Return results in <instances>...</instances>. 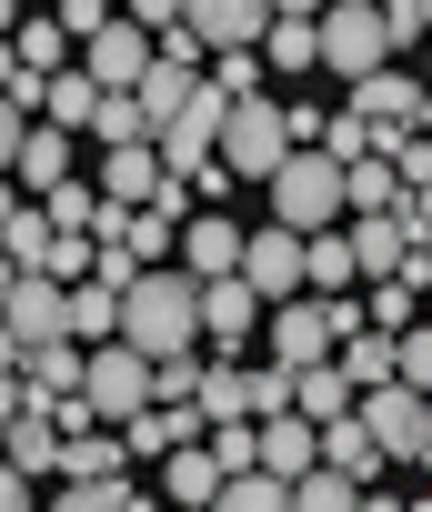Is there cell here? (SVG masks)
<instances>
[{
	"label": "cell",
	"instance_id": "obj_1",
	"mask_svg": "<svg viewBox=\"0 0 432 512\" xmlns=\"http://www.w3.org/2000/svg\"><path fill=\"white\" fill-rule=\"evenodd\" d=\"M121 342L131 352H191L201 342V282L191 272H141V282H121Z\"/></svg>",
	"mask_w": 432,
	"mask_h": 512
},
{
	"label": "cell",
	"instance_id": "obj_2",
	"mask_svg": "<svg viewBox=\"0 0 432 512\" xmlns=\"http://www.w3.org/2000/svg\"><path fill=\"white\" fill-rule=\"evenodd\" d=\"M262 191H272V221H282V231H302V241H312V231H342V211H352V201H342V161H332V151H292Z\"/></svg>",
	"mask_w": 432,
	"mask_h": 512
},
{
	"label": "cell",
	"instance_id": "obj_3",
	"mask_svg": "<svg viewBox=\"0 0 432 512\" xmlns=\"http://www.w3.org/2000/svg\"><path fill=\"white\" fill-rule=\"evenodd\" d=\"M292 151H302V141H292V101H262V91H252V101L222 111V171H232V181H272Z\"/></svg>",
	"mask_w": 432,
	"mask_h": 512
},
{
	"label": "cell",
	"instance_id": "obj_4",
	"mask_svg": "<svg viewBox=\"0 0 432 512\" xmlns=\"http://www.w3.org/2000/svg\"><path fill=\"white\" fill-rule=\"evenodd\" d=\"M392 51H402V31L372 11V0H332L322 11V71L332 81H372V71H392Z\"/></svg>",
	"mask_w": 432,
	"mask_h": 512
},
{
	"label": "cell",
	"instance_id": "obj_5",
	"mask_svg": "<svg viewBox=\"0 0 432 512\" xmlns=\"http://www.w3.org/2000/svg\"><path fill=\"white\" fill-rule=\"evenodd\" d=\"M81 402L121 432V422H141L151 412V352H131V342H91L81 352Z\"/></svg>",
	"mask_w": 432,
	"mask_h": 512
},
{
	"label": "cell",
	"instance_id": "obj_6",
	"mask_svg": "<svg viewBox=\"0 0 432 512\" xmlns=\"http://www.w3.org/2000/svg\"><path fill=\"white\" fill-rule=\"evenodd\" d=\"M352 412L372 422V442H382L392 462H432V392H412V382H382V392H362Z\"/></svg>",
	"mask_w": 432,
	"mask_h": 512
},
{
	"label": "cell",
	"instance_id": "obj_7",
	"mask_svg": "<svg viewBox=\"0 0 432 512\" xmlns=\"http://www.w3.org/2000/svg\"><path fill=\"white\" fill-rule=\"evenodd\" d=\"M262 332H272V362L282 372H312V362H332L342 352V332H332V302L312 292V302H272L262 312Z\"/></svg>",
	"mask_w": 432,
	"mask_h": 512
},
{
	"label": "cell",
	"instance_id": "obj_8",
	"mask_svg": "<svg viewBox=\"0 0 432 512\" xmlns=\"http://www.w3.org/2000/svg\"><path fill=\"white\" fill-rule=\"evenodd\" d=\"M222 111H232V101H222V91H191V111H181V121H171V131H161V141H151V151H161V171H171V181H201V171H211V161H222Z\"/></svg>",
	"mask_w": 432,
	"mask_h": 512
},
{
	"label": "cell",
	"instance_id": "obj_9",
	"mask_svg": "<svg viewBox=\"0 0 432 512\" xmlns=\"http://www.w3.org/2000/svg\"><path fill=\"white\" fill-rule=\"evenodd\" d=\"M0 332H11L21 352H41V342H71V292H61L51 272H21V282H11V302H0Z\"/></svg>",
	"mask_w": 432,
	"mask_h": 512
},
{
	"label": "cell",
	"instance_id": "obj_10",
	"mask_svg": "<svg viewBox=\"0 0 432 512\" xmlns=\"http://www.w3.org/2000/svg\"><path fill=\"white\" fill-rule=\"evenodd\" d=\"M81 71H91L101 91H141V71H151V31L111 11V21H101V31L81 41Z\"/></svg>",
	"mask_w": 432,
	"mask_h": 512
},
{
	"label": "cell",
	"instance_id": "obj_11",
	"mask_svg": "<svg viewBox=\"0 0 432 512\" xmlns=\"http://www.w3.org/2000/svg\"><path fill=\"white\" fill-rule=\"evenodd\" d=\"M242 282H252L262 302H302V292H312V282H302V231H282V221L252 231V241H242Z\"/></svg>",
	"mask_w": 432,
	"mask_h": 512
},
{
	"label": "cell",
	"instance_id": "obj_12",
	"mask_svg": "<svg viewBox=\"0 0 432 512\" xmlns=\"http://www.w3.org/2000/svg\"><path fill=\"white\" fill-rule=\"evenodd\" d=\"M262 312H272V302H262V292H252L242 272L201 282V342H222V362H232V352H242V342L262 332Z\"/></svg>",
	"mask_w": 432,
	"mask_h": 512
},
{
	"label": "cell",
	"instance_id": "obj_13",
	"mask_svg": "<svg viewBox=\"0 0 432 512\" xmlns=\"http://www.w3.org/2000/svg\"><path fill=\"white\" fill-rule=\"evenodd\" d=\"M181 21L201 31V51H262L272 0H181Z\"/></svg>",
	"mask_w": 432,
	"mask_h": 512
},
{
	"label": "cell",
	"instance_id": "obj_14",
	"mask_svg": "<svg viewBox=\"0 0 432 512\" xmlns=\"http://www.w3.org/2000/svg\"><path fill=\"white\" fill-rule=\"evenodd\" d=\"M242 241H252V231H242L232 211H191V221H181V272H191V282L242 272Z\"/></svg>",
	"mask_w": 432,
	"mask_h": 512
},
{
	"label": "cell",
	"instance_id": "obj_15",
	"mask_svg": "<svg viewBox=\"0 0 432 512\" xmlns=\"http://www.w3.org/2000/svg\"><path fill=\"white\" fill-rule=\"evenodd\" d=\"M262 432V472L272 482H302L312 462H322V422H302V412H272V422H252Z\"/></svg>",
	"mask_w": 432,
	"mask_h": 512
},
{
	"label": "cell",
	"instance_id": "obj_16",
	"mask_svg": "<svg viewBox=\"0 0 432 512\" xmlns=\"http://www.w3.org/2000/svg\"><path fill=\"white\" fill-rule=\"evenodd\" d=\"M61 442H71V432H61V412H31V402H21V422L0 432V462H21L31 482H51V472H61Z\"/></svg>",
	"mask_w": 432,
	"mask_h": 512
},
{
	"label": "cell",
	"instance_id": "obj_17",
	"mask_svg": "<svg viewBox=\"0 0 432 512\" xmlns=\"http://www.w3.org/2000/svg\"><path fill=\"white\" fill-rule=\"evenodd\" d=\"M71 392H81V352H71V342L21 352V402H31V412H51V402H71Z\"/></svg>",
	"mask_w": 432,
	"mask_h": 512
},
{
	"label": "cell",
	"instance_id": "obj_18",
	"mask_svg": "<svg viewBox=\"0 0 432 512\" xmlns=\"http://www.w3.org/2000/svg\"><path fill=\"white\" fill-rule=\"evenodd\" d=\"M201 432V402H151L141 422H121V442H131V462H161V452H181Z\"/></svg>",
	"mask_w": 432,
	"mask_h": 512
},
{
	"label": "cell",
	"instance_id": "obj_19",
	"mask_svg": "<svg viewBox=\"0 0 432 512\" xmlns=\"http://www.w3.org/2000/svg\"><path fill=\"white\" fill-rule=\"evenodd\" d=\"M121 472H131V442L111 422H91V432L61 442V482H121Z\"/></svg>",
	"mask_w": 432,
	"mask_h": 512
},
{
	"label": "cell",
	"instance_id": "obj_20",
	"mask_svg": "<svg viewBox=\"0 0 432 512\" xmlns=\"http://www.w3.org/2000/svg\"><path fill=\"white\" fill-rule=\"evenodd\" d=\"M322 462H332V472H352V482H382V472H392V452L372 442V422H362V412L322 422Z\"/></svg>",
	"mask_w": 432,
	"mask_h": 512
},
{
	"label": "cell",
	"instance_id": "obj_21",
	"mask_svg": "<svg viewBox=\"0 0 432 512\" xmlns=\"http://www.w3.org/2000/svg\"><path fill=\"white\" fill-rule=\"evenodd\" d=\"M342 241H352V262H362V282H382V272H402V262H412V231H402L392 211H362V221H352Z\"/></svg>",
	"mask_w": 432,
	"mask_h": 512
},
{
	"label": "cell",
	"instance_id": "obj_22",
	"mask_svg": "<svg viewBox=\"0 0 432 512\" xmlns=\"http://www.w3.org/2000/svg\"><path fill=\"white\" fill-rule=\"evenodd\" d=\"M161 492H171L181 512H211V492H222V462H211V442H181V452H161Z\"/></svg>",
	"mask_w": 432,
	"mask_h": 512
},
{
	"label": "cell",
	"instance_id": "obj_23",
	"mask_svg": "<svg viewBox=\"0 0 432 512\" xmlns=\"http://www.w3.org/2000/svg\"><path fill=\"white\" fill-rule=\"evenodd\" d=\"M191 91H201V71H181V61H151V71H141V91H131V101H141L151 141H161V131H171V121L191 111Z\"/></svg>",
	"mask_w": 432,
	"mask_h": 512
},
{
	"label": "cell",
	"instance_id": "obj_24",
	"mask_svg": "<svg viewBox=\"0 0 432 512\" xmlns=\"http://www.w3.org/2000/svg\"><path fill=\"white\" fill-rule=\"evenodd\" d=\"M352 111H362L372 131H402V121L422 111V81H412V71H372V81H352Z\"/></svg>",
	"mask_w": 432,
	"mask_h": 512
},
{
	"label": "cell",
	"instance_id": "obj_25",
	"mask_svg": "<svg viewBox=\"0 0 432 512\" xmlns=\"http://www.w3.org/2000/svg\"><path fill=\"white\" fill-rule=\"evenodd\" d=\"M11 181L41 201V191H61L71 181V131H51V121H31V141H21V161H11Z\"/></svg>",
	"mask_w": 432,
	"mask_h": 512
},
{
	"label": "cell",
	"instance_id": "obj_26",
	"mask_svg": "<svg viewBox=\"0 0 432 512\" xmlns=\"http://www.w3.org/2000/svg\"><path fill=\"white\" fill-rule=\"evenodd\" d=\"M161 181H171V171H161V151H151V141H131V151H111V161H101V201H121V211H141Z\"/></svg>",
	"mask_w": 432,
	"mask_h": 512
},
{
	"label": "cell",
	"instance_id": "obj_27",
	"mask_svg": "<svg viewBox=\"0 0 432 512\" xmlns=\"http://www.w3.org/2000/svg\"><path fill=\"white\" fill-rule=\"evenodd\" d=\"M332 362H342V382H352V392H382V382H402V342H392V332H372V322H362V332H352Z\"/></svg>",
	"mask_w": 432,
	"mask_h": 512
},
{
	"label": "cell",
	"instance_id": "obj_28",
	"mask_svg": "<svg viewBox=\"0 0 432 512\" xmlns=\"http://www.w3.org/2000/svg\"><path fill=\"white\" fill-rule=\"evenodd\" d=\"M71 342H121V282H71Z\"/></svg>",
	"mask_w": 432,
	"mask_h": 512
},
{
	"label": "cell",
	"instance_id": "obj_29",
	"mask_svg": "<svg viewBox=\"0 0 432 512\" xmlns=\"http://www.w3.org/2000/svg\"><path fill=\"white\" fill-rule=\"evenodd\" d=\"M352 402H362V392L342 382V362H312V372H292V412H302V422H342Z\"/></svg>",
	"mask_w": 432,
	"mask_h": 512
},
{
	"label": "cell",
	"instance_id": "obj_30",
	"mask_svg": "<svg viewBox=\"0 0 432 512\" xmlns=\"http://www.w3.org/2000/svg\"><path fill=\"white\" fill-rule=\"evenodd\" d=\"M91 111H101V81H91V71H51L41 121H51V131H91Z\"/></svg>",
	"mask_w": 432,
	"mask_h": 512
},
{
	"label": "cell",
	"instance_id": "obj_31",
	"mask_svg": "<svg viewBox=\"0 0 432 512\" xmlns=\"http://www.w3.org/2000/svg\"><path fill=\"white\" fill-rule=\"evenodd\" d=\"M51 241H61V231H51V211H41V201H21L11 221H0V251H11L21 272H51Z\"/></svg>",
	"mask_w": 432,
	"mask_h": 512
},
{
	"label": "cell",
	"instance_id": "obj_32",
	"mask_svg": "<svg viewBox=\"0 0 432 512\" xmlns=\"http://www.w3.org/2000/svg\"><path fill=\"white\" fill-rule=\"evenodd\" d=\"M302 282H312V292H352V282H362V262H352L342 231H312V241H302Z\"/></svg>",
	"mask_w": 432,
	"mask_h": 512
},
{
	"label": "cell",
	"instance_id": "obj_33",
	"mask_svg": "<svg viewBox=\"0 0 432 512\" xmlns=\"http://www.w3.org/2000/svg\"><path fill=\"white\" fill-rule=\"evenodd\" d=\"M262 71H322V21H272L262 31Z\"/></svg>",
	"mask_w": 432,
	"mask_h": 512
},
{
	"label": "cell",
	"instance_id": "obj_34",
	"mask_svg": "<svg viewBox=\"0 0 432 512\" xmlns=\"http://www.w3.org/2000/svg\"><path fill=\"white\" fill-rule=\"evenodd\" d=\"M362 322H372V332H412V322H422V282H402V272H382V282L362 292Z\"/></svg>",
	"mask_w": 432,
	"mask_h": 512
},
{
	"label": "cell",
	"instance_id": "obj_35",
	"mask_svg": "<svg viewBox=\"0 0 432 512\" xmlns=\"http://www.w3.org/2000/svg\"><path fill=\"white\" fill-rule=\"evenodd\" d=\"M392 191H402V171H392L382 151H362V161H342V201H352V211H392Z\"/></svg>",
	"mask_w": 432,
	"mask_h": 512
},
{
	"label": "cell",
	"instance_id": "obj_36",
	"mask_svg": "<svg viewBox=\"0 0 432 512\" xmlns=\"http://www.w3.org/2000/svg\"><path fill=\"white\" fill-rule=\"evenodd\" d=\"M292 512H362V482L332 472V462H312V472L292 482Z\"/></svg>",
	"mask_w": 432,
	"mask_h": 512
},
{
	"label": "cell",
	"instance_id": "obj_37",
	"mask_svg": "<svg viewBox=\"0 0 432 512\" xmlns=\"http://www.w3.org/2000/svg\"><path fill=\"white\" fill-rule=\"evenodd\" d=\"M41 512H151V502H141V492H131V472H121V482H61Z\"/></svg>",
	"mask_w": 432,
	"mask_h": 512
},
{
	"label": "cell",
	"instance_id": "obj_38",
	"mask_svg": "<svg viewBox=\"0 0 432 512\" xmlns=\"http://www.w3.org/2000/svg\"><path fill=\"white\" fill-rule=\"evenodd\" d=\"M211 512H292V482H272V472H232L222 492H211Z\"/></svg>",
	"mask_w": 432,
	"mask_h": 512
},
{
	"label": "cell",
	"instance_id": "obj_39",
	"mask_svg": "<svg viewBox=\"0 0 432 512\" xmlns=\"http://www.w3.org/2000/svg\"><path fill=\"white\" fill-rule=\"evenodd\" d=\"M191 402H201V422H252V402H242V372H232V362H201V392H191Z\"/></svg>",
	"mask_w": 432,
	"mask_h": 512
},
{
	"label": "cell",
	"instance_id": "obj_40",
	"mask_svg": "<svg viewBox=\"0 0 432 512\" xmlns=\"http://www.w3.org/2000/svg\"><path fill=\"white\" fill-rule=\"evenodd\" d=\"M41 211H51V231H101V181H61V191H41Z\"/></svg>",
	"mask_w": 432,
	"mask_h": 512
},
{
	"label": "cell",
	"instance_id": "obj_41",
	"mask_svg": "<svg viewBox=\"0 0 432 512\" xmlns=\"http://www.w3.org/2000/svg\"><path fill=\"white\" fill-rule=\"evenodd\" d=\"M201 91H222V101H252V91H262V51H211Z\"/></svg>",
	"mask_w": 432,
	"mask_h": 512
},
{
	"label": "cell",
	"instance_id": "obj_42",
	"mask_svg": "<svg viewBox=\"0 0 432 512\" xmlns=\"http://www.w3.org/2000/svg\"><path fill=\"white\" fill-rule=\"evenodd\" d=\"M91 131H101L111 151H131V141H151V121H141V101H131V91H101V111H91Z\"/></svg>",
	"mask_w": 432,
	"mask_h": 512
},
{
	"label": "cell",
	"instance_id": "obj_43",
	"mask_svg": "<svg viewBox=\"0 0 432 512\" xmlns=\"http://www.w3.org/2000/svg\"><path fill=\"white\" fill-rule=\"evenodd\" d=\"M211 462H222V482L232 472H262V432L252 422H211Z\"/></svg>",
	"mask_w": 432,
	"mask_h": 512
},
{
	"label": "cell",
	"instance_id": "obj_44",
	"mask_svg": "<svg viewBox=\"0 0 432 512\" xmlns=\"http://www.w3.org/2000/svg\"><path fill=\"white\" fill-rule=\"evenodd\" d=\"M61 41H71L61 21H21V31H11V51H21V71H41V81L61 71Z\"/></svg>",
	"mask_w": 432,
	"mask_h": 512
},
{
	"label": "cell",
	"instance_id": "obj_45",
	"mask_svg": "<svg viewBox=\"0 0 432 512\" xmlns=\"http://www.w3.org/2000/svg\"><path fill=\"white\" fill-rule=\"evenodd\" d=\"M242 402H252V422H272V412H292V372H282V362H262V372H242Z\"/></svg>",
	"mask_w": 432,
	"mask_h": 512
},
{
	"label": "cell",
	"instance_id": "obj_46",
	"mask_svg": "<svg viewBox=\"0 0 432 512\" xmlns=\"http://www.w3.org/2000/svg\"><path fill=\"white\" fill-rule=\"evenodd\" d=\"M322 151H332V161H362V151H382V131H372L362 111H342V121L322 131Z\"/></svg>",
	"mask_w": 432,
	"mask_h": 512
},
{
	"label": "cell",
	"instance_id": "obj_47",
	"mask_svg": "<svg viewBox=\"0 0 432 512\" xmlns=\"http://www.w3.org/2000/svg\"><path fill=\"white\" fill-rule=\"evenodd\" d=\"M21 141H31V111H21L11 91H0V171H11V161H21Z\"/></svg>",
	"mask_w": 432,
	"mask_h": 512
},
{
	"label": "cell",
	"instance_id": "obj_48",
	"mask_svg": "<svg viewBox=\"0 0 432 512\" xmlns=\"http://www.w3.org/2000/svg\"><path fill=\"white\" fill-rule=\"evenodd\" d=\"M101 21H111V0H61V31H71V41H91Z\"/></svg>",
	"mask_w": 432,
	"mask_h": 512
},
{
	"label": "cell",
	"instance_id": "obj_49",
	"mask_svg": "<svg viewBox=\"0 0 432 512\" xmlns=\"http://www.w3.org/2000/svg\"><path fill=\"white\" fill-rule=\"evenodd\" d=\"M0 512H41V492H31V472H21V462H0Z\"/></svg>",
	"mask_w": 432,
	"mask_h": 512
},
{
	"label": "cell",
	"instance_id": "obj_50",
	"mask_svg": "<svg viewBox=\"0 0 432 512\" xmlns=\"http://www.w3.org/2000/svg\"><path fill=\"white\" fill-rule=\"evenodd\" d=\"M121 21H141V31H171V21H181V0H121Z\"/></svg>",
	"mask_w": 432,
	"mask_h": 512
},
{
	"label": "cell",
	"instance_id": "obj_51",
	"mask_svg": "<svg viewBox=\"0 0 432 512\" xmlns=\"http://www.w3.org/2000/svg\"><path fill=\"white\" fill-rule=\"evenodd\" d=\"M362 512H412V502H402L392 482H362Z\"/></svg>",
	"mask_w": 432,
	"mask_h": 512
},
{
	"label": "cell",
	"instance_id": "obj_52",
	"mask_svg": "<svg viewBox=\"0 0 432 512\" xmlns=\"http://www.w3.org/2000/svg\"><path fill=\"white\" fill-rule=\"evenodd\" d=\"M332 0H272V21H322Z\"/></svg>",
	"mask_w": 432,
	"mask_h": 512
},
{
	"label": "cell",
	"instance_id": "obj_53",
	"mask_svg": "<svg viewBox=\"0 0 432 512\" xmlns=\"http://www.w3.org/2000/svg\"><path fill=\"white\" fill-rule=\"evenodd\" d=\"M11 422H21V372H11V382H0V432H11Z\"/></svg>",
	"mask_w": 432,
	"mask_h": 512
},
{
	"label": "cell",
	"instance_id": "obj_54",
	"mask_svg": "<svg viewBox=\"0 0 432 512\" xmlns=\"http://www.w3.org/2000/svg\"><path fill=\"white\" fill-rule=\"evenodd\" d=\"M11 81H21V51H11V41H0V91H11Z\"/></svg>",
	"mask_w": 432,
	"mask_h": 512
},
{
	"label": "cell",
	"instance_id": "obj_55",
	"mask_svg": "<svg viewBox=\"0 0 432 512\" xmlns=\"http://www.w3.org/2000/svg\"><path fill=\"white\" fill-rule=\"evenodd\" d=\"M11 372H21V342H11V332H0V382H11Z\"/></svg>",
	"mask_w": 432,
	"mask_h": 512
},
{
	"label": "cell",
	"instance_id": "obj_56",
	"mask_svg": "<svg viewBox=\"0 0 432 512\" xmlns=\"http://www.w3.org/2000/svg\"><path fill=\"white\" fill-rule=\"evenodd\" d=\"M11 211H21V181H11V171H0V221H11Z\"/></svg>",
	"mask_w": 432,
	"mask_h": 512
},
{
	"label": "cell",
	"instance_id": "obj_57",
	"mask_svg": "<svg viewBox=\"0 0 432 512\" xmlns=\"http://www.w3.org/2000/svg\"><path fill=\"white\" fill-rule=\"evenodd\" d=\"M11 31H21V0H0V41H11Z\"/></svg>",
	"mask_w": 432,
	"mask_h": 512
},
{
	"label": "cell",
	"instance_id": "obj_58",
	"mask_svg": "<svg viewBox=\"0 0 432 512\" xmlns=\"http://www.w3.org/2000/svg\"><path fill=\"white\" fill-rule=\"evenodd\" d=\"M11 282H21V262H11V251H0V302H11Z\"/></svg>",
	"mask_w": 432,
	"mask_h": 512
},
{
	"label": "cell",
	"instance_id": "obj_59",
	"mask_svg": "<svg viewBox=\"0 0 432 512\" xmlns=\"http://www.w3.org/2000/svg\"><path fill=\"white\" fill-rule=\"evenodd\" d=\"M412 121H422V131H432V91H422V111H412Z\"/></svg>",
	"mask_w": 432,
	"mask_h": 512
},
{
	"label": "cell",
	"instance_id": "obj_60",
	"mask_svg": "<svg viewBox=\"0 0 432 512\" xmlns=\"http://www.w3.org/2000/svg\"><path fill=\"white\" fill-rule=\"evenodd\" d=\"M412 512H432V502H412Z\"/></svg>",
	"mask_w": 432,
	"mask_h": 512
},
{
	"label": "cell",
	"instance_id": "obj_61",
	"mask_svg": "<svg viewBox=\"0 0 432 512\" xmlns=\"http://www.w3.org/2000/svg\"><path fill=\"white\" fill-rule=\"evenodd\" d=\"M422 322H432V312H422Z\"/></svg>",
	"mask_w": 432,
	"mask_h": 512
}]
</instances>
